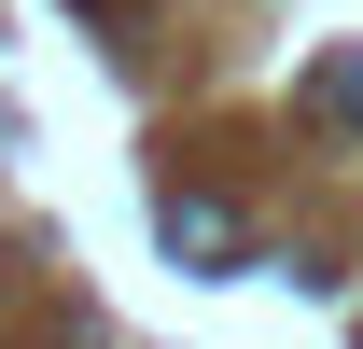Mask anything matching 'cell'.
Here are the masks:
<instances>
[{"instance_id": "1", "label": "cell", "mask_w": 363, "mask_h": 349, "mask_svg": "<svg viewBox=\"0 0 363 349\" xmlns=\"http://www.w3.org/2000/svg\"><path fill=\"white\" fill-rule=\"evenodd\" d=\"M154 223H168V265H182V279H238V223L210 210V196H168Z\"/></svg>"}, {"instance_id": "2", "label": "cell", "mask_w": 363, "mask_h": 349, "mask_svg": "<svg viewBox=\"0 0 363 349\" xmlns=\"http://www.w3.org/2000/svg\"><path fill=\"white\" fill-rule=\"evenodd\" d=\"M308 112H335V126H363V56H321V70H308Z\"/></svg>"}]
</instances>
